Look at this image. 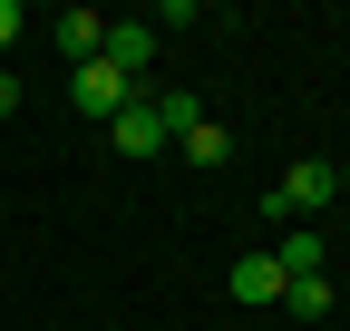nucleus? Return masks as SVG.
Masks as SVG:
<instances>
[{
  "label": "nucleus",
  "mask_w": 350,
  "mask_h": 331,
  "mask_svg": "<svg viewBox=\"0 0 350 331\" xmlns=\"http://www.w3.org/2000/svg\"><path fill=\"white\" fill-rule=\"evenodd\" d=\"M68 98H78L88 117H117V107H126V98H137V88H126V78H117L107 59H88V68H68Z\"/></svg>",
  "instance_id": "nucleus-4"
},
{
  "label": "nucleus",
  "mask_w": 350,
  "mask_h": 331,
  "mask_svg": "<svg viewBox=\"0 0 350 331\" xmlns=\"http://www.w3.org/2000/svg\"><path fill=\"white\" fill-rule=\"evenodd\" d=\"M273 263H282V282H292V273H321L331 254H321V234H312V224H292V243H282Z\"/></svg>",
  "instance_id": "nucleus-9"
},
{
  "label": "nucleus",
  "mask_w": 350,
  "mask_h": 331,
  "mask_svg": "<svg viewBox=\"0 0 350 331\" xmlns=\"http://www.w3.org/2000/svg\"><path fill=\"white\" fill-rule=\"evenodd\" d=\"M98 59L126 78V88H137V78L156 68V29H146V20H107V49H98Z\"/></svg>",
  "instance_id": "nucleus-3"
},
{
  "label": "nucleus",
  "mask_w": 350,
  "mask_h": 331,
  "mask_svg": "<svg viewBox=\"0 0 350 331\" xmlns=\"http://www.w3.org/2000/svg\"><path fill=\"white\" fill-rule=\"evenodd\" d=\"M282 302H292V321H331V273H292Z\"/></svg>",
  "instance_id": "nucleus-7"
},
{
  "label": "nucleus",
  "mask_w": 350,
  "mask_h": 331,
  "mask_svg": "<svg viewBox=\"0 0 350 331\" xmlns=\"http://www.w3.org/2000/svg\"><path fill=\"white\" fill-rule=\"evenodd\" d=\"M175 156H185V166H224V156H234V137L204 117V127H185V137H175Z\"/></svg>",
  "instance_id": "nucleus-8"
},
{
  "label": "nucleus",
  "mask_w": 350,
  "mask_h": 331,
  "mask_svg": "<svg viewBox=\"0 0 350 331\" xmlns=\"http://www.w3.org/2000/svg\"><path fill=\"white\" fill-rule=\"evenodd\" d=\"M20 29H29V10H20V0H0V49H10Z\"/></svg>",
  "instance_id": "nucleus-11"
},
{
  "label": "nucleus",
  "mask_w": 350,
  "mask_h": 331,
  "mask_svg": "<svg viewBox=\"0 0 350 331\" xmlns=\"http://www.w3.org/2000/svg\"><path fill=\"white\" fill-rule=\"evenodd\" d=\"M59 49H68V68H88V59L107 49V20L98 10H59Z\"/></svg>",
  "instance_id": "nucleus-6"
},
{
  "label": "nucleus",
  "mask_w": 350,
  "mask_h": 331,
  "mask_svg": "<svg viewBox=\"0 0 350 331\" xmlns=\"http://www.w3.org/2000/svg\"><path fill=\"white\" fill-rule=\"evenodd\" d=\"M331 195H340V176H331V166H292V176L262 195V215H273V224H312Z\"/></svg>",
  "instance_id": "nucleus-1"
},
{
  "label": "nucleus",
  "mask_w": 350,
  "mask_h": 331,
  "mask_svg": "<svg viewBox=\"0 0 350 331\" xmlns=\"http://www.w3.org/2000/svg\"><path fill=\"white\" fill-rule=\"evenodd\" d=\"M331 176H340V195H350V166H331Z\"/></svg>",
  "instance_id": "nucleus-13"
},
{
  "label": "nucleus",
  "mask_w": 350,
  "mask_h": 331,
  "mask_svg": "<svg viewBox=\"0 0 350 331\" xmlns=\"http://www.w3.org/2000/svg\"><path fill=\"white\" fill-rule=\"evenodd\" d=\"M107 137H117V156H165V146H175L165 117H156V98H126V107L107 117Z\"/></svg>",
  "instance_id": "nucleus-2"
},
{
  "label": "nucleus",
  "mask_w": 350,
  "mask_h": 331,
  "mask_svg": "<svg viewBox=\"0 0 350 331\" xmlns=\"http://www.w3.org/2000/svg\"><path fill=\"white\" fill-rule=\"evenodd\" d=\"M234 302H243V312L282 302V263H273V254H243V263H234Z\"/></svg>",
  "instance_id": "nucleus-5"
},
{
  "label": "nucleus",
  "mask_w": 350,
  "mask_h": 331,
  "mask_svg": "<svg viewBox=\"0 0 350 331\" xmlns=\"http://www.w3.org/2000/svg\"><path fill=\"white\" fill-rule=\"evenodd\" d=\"M10 107H20V78H10V68H0V117H10Z\"/></svg>",
  "instance_id": "nucleus-12"
},
{
  "label": "nucleus",
  "mask_w": 350,
  "mask_h": 331,
  "mask_svg": "<svg viewBox=\"0 0 350 331\" xmlns=\"http://www.w3.org/2000/svg\"><path fill=\"white\" fill-rule=\"evenodd\" d=\"M156 117H165V137H185V127H204V98H195V88H165Z\"/></svg>",
  "instance_id": "nucleus-10"
}]
</instances>
